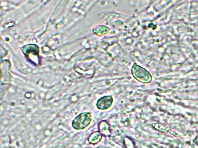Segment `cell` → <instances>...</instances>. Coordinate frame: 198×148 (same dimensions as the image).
Wrapping results in <instances>:
<instances>
[{"label":"cell","instance_id":"obj_1","mask_svg":"<svg viewBox=\"0 0 198 148\" xmlns=\"http://www.w3.org/2000/svg\"><path fill=\"white\" fill-rule=\"evenodd\" d=\"M91 115L89 113H84L79 115L72 122V126L76 130L83 129L90 124Z\"/></svg>","mask_w":198,"mask_h":148},{"label":"cell","instance_id":"obj_2","mask_svg":"<svg viewBox=\"0 0 198 148\" xmlns=\"http://www.w3.org/2000/svg\"><path fill=\"white\" fill-rule=\"evenodd\" d=\"M133 74L137 80L143 83L150 82L152 80L150 74L142 68L137 69H135L133 71Z\"/></svg>","mask_w":198,"mask_h":148},{"label":"cell","instance_id":"obj_3","mask_svg":"<svg viewBox=\"0 0 198 148\" xmlns=\"http://www.w3.org/2000/svg\"><path fill=\"white\" fill-rule=\"evenodd\" d=\"M112 103V98L111 96H105L98 101L97 105L99 109L105 110L109 108Z\"/></svg>","mask_w":198,"mask_h":148},{"label":"cell","instance_id":"obj_4","mask_svg":"<svg viewBox=\"0 0 198 148\" xmlns=\"http://www.w3.org/2000/svg\"><path fill=\"white\" fill-rule=\"evenodd\" d=\"M101 135L99 132H96L93 134V136L92 137V140L93 142L98 141L101 138Z\"/></svg>","mask_w":198,"mask_h":148}]
</instances>
